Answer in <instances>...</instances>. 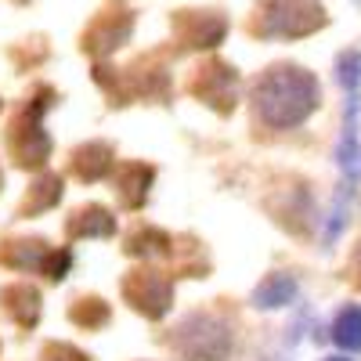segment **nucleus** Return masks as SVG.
I'll return each mask as SVG.
<instances>
[{"instance_id":"obj_2","label":"nucleus","mask_w":361,"mask_h":361,"mask_svg":"<svg viewBox=\"0 0 361 361\" xmlns=\"http://www.w3.org/2000/svg\"><path fill=\"white\" fill-rule=\"evenodd\" d=\"M333 340L343 347V350H361V307L357 304H347L336 322H333Z\"/></svg>"},{"instance_id":"obj_5","label":"nucleus","mask_w":361,"mask_h":361,"mask_svg":"<svg viewBox=\"0 0 361 361\" xmlns=\"http://www.w3.org/2000/svg\"><path fill=\"white\" fill-rule=\"evenodd\" d=\"M325 361H350V357H325Z\"/></svg>"},{"instance_id":"obj_3","label":"nucleus","mask_w":361,"mask_h":361,"mask_svg":"<svg viewBox=\"0 0 361 361\" xmlns=\"http://www.w3.org/2000/svg\"><path fill=\"white\" fill-rule=\"evenodd\" d=\"M293 293H296V282L289 275H275L267 286L257 289V304L260 307H282V304H289V300H293Z\"/></svg>"},{"instance_id":"obj_1","label":"nucleus","mask_w":361,"mask_h":361,"mask_svg":"<svg viewBox=\"0 0 361 361\" xmlns=\"http://www.w3.org/2000/svg\"><path fill=\"white\" fill-rule=\"evenodd\" d=\"M318 105V83L304 69H275L257 87V109L271 127H296L314 112Z\"/></svg>"},{"instance_id":"obj_4","label":"nucleus","mask_w":361,"mask_h":361,"mask_svg":"<svg viewBox=\"0 0 361 361\" xmlns=\"http://www.w3.org/2000/svg\"><path fill=\"white\" fill-rule=\"evenodd\" d=\"M336 80H340V87L347 90V94H354V90L361 87V51L340 54V62H336Z\"/></svg>"}]
</instances>
